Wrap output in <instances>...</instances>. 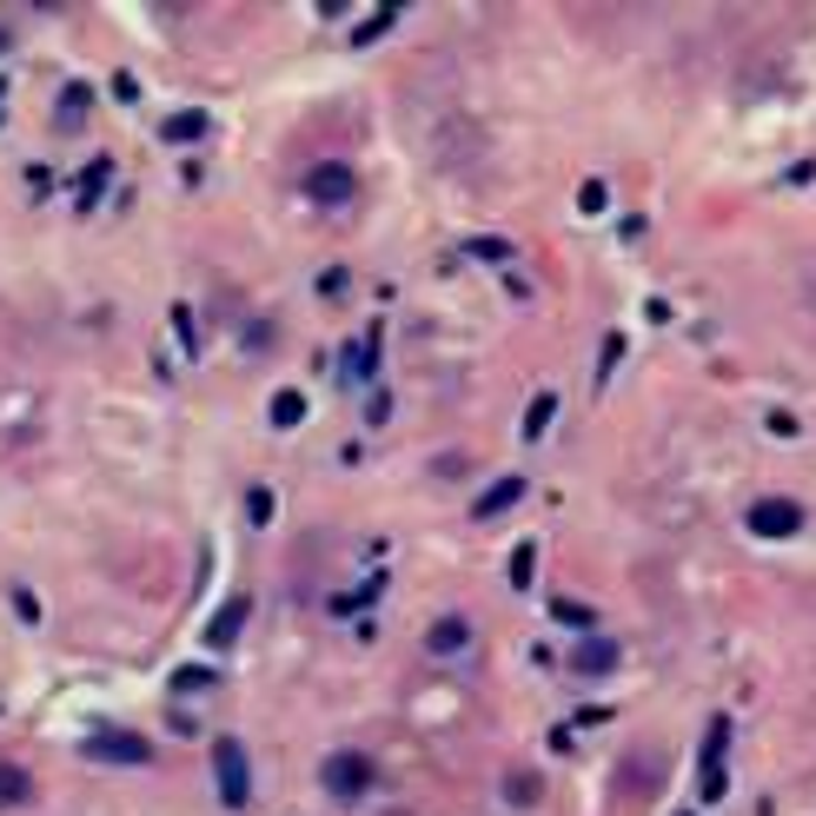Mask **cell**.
Returning <instances> with one entry per match:
<instances>
[{"label": "cell", "instance_id": "8992f818", "mask_svg": "<svg viewBox=\"0 0 816 816\" xmlns=\"http://www.w3.org/2000/svg\"><path fill=\"white\" fill-rule=\"evenodd\" d=\"M345 186H352V173H345V166H339V173H332V166H326V173H312V193H319V199H345Z\"/></svg>", "mask_w": 816, "mask_h": 816}, {"label": "cell", "instance_id": "5b68a950", "mask_svg": "<svg viewBox=\"0 0 816 816\" xmlns=\"http://www.w3.org/2000/svg\"><path fill=\"white\" fill-rule=\"evenodd\" d=\"M219 784H226V797H233V804L246 797V764H239V751H233V744L219 751Z\"/></svg>", "mask_w": 816, "mask_h": 816}, {"label": "cell", "instance_id": "277c9868", "mask_svg": "<svg viewBox=\"0 0 816 816\" xmlns=\"http://www.w3.org/2000/svg\"><path fill=\"white\" fill-rule=\"evenodd\" d=\"M93 757H126V764H146V737H93Z\"/></svg>", "mask_w": 816, "mask_h": 816}, {"label": "cell", "instance_id": "7a4b0ae2", "mask_svg": "<svg viewBox=\"0 0 816 816\" xmlns=\"http://www.w3.org/2000/svg\"><path fill=\"white\" fill-rule=\"evenodd\" d=\"M326 784H332V791H339V797H359V791H365V784H372V764H365V757H352V751H345V757H332V764H326Z\"/></svg>", "mask_w": 816, "mask_h": 816}, {"label": "cell", "instance_id": "6da1fadb", "mask_svg": "<svg viewBox=\"0 0 816 816\" xmlns=\"http://www.w3.org/2000/svg\"><path fill=\"white\" fill-rule=\"evenodd\" d=\"M751 525H757V531H764V538H791V531H797V525H804V512H797V505H791V498H764V505H757V512H751Z\"/></svg>", "mask_w": 816, "mask_h": 816}, {"label": "cell", "instance_id": "3957f363", "mask_svg": "<svg viewBox=\"0 0 816 816\" xmlns=\"http://www.w3.org/2000/svg\"><path fill=\"white\" fill-rule=\"evenodd\" d=\"M33 797V784H27V771L20 764H0V810H20Z\"/></svg>", "mask_w": 816, "mask_h": 816}, {"label": "cell", "instance_id": "ba28073f", "mask_svg": "<svg viewBox=\"0 0 816 816\" xmlns=\"http://www.w3.org/2000/svg\"><path fill=\"white\" fill-rule=\"evenodd\" d=\"M80 113H86V93H80V86H73V93H66V100H60V120H80Z\"/></svg>", "mask_w": 816, "mask_h": 816}, {"label": "cell", "instance_id": "52a82bcc", "mask_svg": "<svg viewBox=\"0 0 816 816\" xmlns=\"http://www.w3.org/2000/svg\"><path fill=\"white\" fill-rule=\"evenodd\" d=\"M458 638H465V624H438V631H432L438 651H458Z\"/></svg>", "mask_w": 816, "mask_h": 816}]
</instances>
